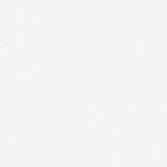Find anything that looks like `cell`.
I'll return each mask as SVG.
<instances>
[{
  "instance_id": "obj_21",
  "label": "cell",
  "mask_w": 167,
  "mask_h": 167,
  "mask_svg": "<svg viewBox=\"0 0 167 167\" xmlns=\"http://www.w3.org/2000/svg\"><path fill=\"white\" fill-rule=\"evenodd\" d=\"M106 159H107V161H111L113 158H112L111 156H107V158H106Z\"/></svg>"
},
{
  "instance_id": "obj_18",
  "label": "cell",
  "mask_w": 167,
  "mask_h": 167,
  "mask_svg": "<svg viewBox=\"0 0 167 167\" xmlns=\"http://www.w3.org/2000/svg\"><path fill=\"white\" fill-rule=\"evenodd\" d=\"M27 5H28V6L32 7V6H34V2H33V1H31V0H30V1H28Z\"/></svg>"
},
{
  "instance_id": "obj_19",
  "label": "cell",
  "mask_w": 167,
  "mask_h": 167,
  "mask_svg": "<svg viewBox=\"0 0 167 167\" xmlns=\"http://www.w3.org/2000/svg\"><path fill=\"white\" fill-rule=\"evenodd\" d=\"M148 38H149V37H148V36H146V35H142V36H141V39H142V41L147 40Z\"/></svg>"
},
{
  "instance_id": "obj_6",
  "label": "cell",
  "mask_w": 167,
  "mask_h": 167,
  "mask_svg": "<svg viewBox=\"0 0 167 167\" xmlns=\"http://www.w3.org/2000/svg\"><path fill=\"white\" fill-rule=\"evenodd\" d=\"M84 125L85 127H92V120L90 119H85L84 121Z\"/></svg>"
},
{
  "instance_id": "obj_1",
  "label": "cell",
  "mask_w": 167,
  "mask_h": 167,
  "mask_svg": "<svg viewBox=\"0 0 167 167\" xmlns=\"http://www.w3.org/2000/svg\"><path fill=\"white\" fill-rule=\"evenodd\" d=\"M91 60H92V63H98L99 61H100V57L97 54H94V55H92L91 57Z\"/></svg>"
},
{
  "instance_id": "obj_9",
  "label": "cell",
  "mask_w": 167,
  "mask_h": 167,
  "mask_svg": "<svg viewBox=\"0 0 167 167\" xmlns=\"http://www.w3.org/2000/svg\"><path fill=\"white\" fill-rule=\"evenodd\" d=\"M141 60H142V62L147 63L149 60V55H141Z\"/></svg>"
},
{
  "instance_id": "obj_12",
  "label": "cell",
  "mask_w": 167,
  "mask_h": 167,
  "mask_svg": "<svg viewBox=\"0 0 167 167\" xmlns=\"http://www.w3.org/2000/svg\"><path fill=\"white\" fill-rule=\"evenodd\" d=\"M134 110L136 111H140L142 110V106L141 104H136V105H134Z\"/></svg>"
},
{
  "instance_id": "obj_4",
  "label": "cell",
  "mask_w": 167,
  "mask_h": 167,
  "mask_svg": "<svg viewBox=\"0 0 167 167\" xmlns=\"http://www.w3.org/2000/svg\"><path fill=\"white\" fill-rule=\"evenodd\" d=\"M20 41H21V42H27V41L28 40V36L27 34L23 33V34H21V35H20Z\"/></svg>"
},
{
  "instance_id": "obj_10",
  "label": "cell",
  "mask_w": 167,
  "mask_h": 167,
  "mask_svg": "<svg viewBox=\"0 0 167 167\" xmlns=\"http://www.w3.org/2000/svg\"><path fill=\"white\" fill-rule=\"evenodd\" d=\"M13 139H14V135H13V134L8 133V134L6 135V140H7V141H13Z\"/></svg>"
},
{
  "instance_id": "obj_17",
  "label": "cell",
  "mask_w": 167,
  "mask_h": 167,
  "mask_svg": "<svg viewBox=\"0 0 167 167\" xmlns=\"http://www.w3.org/2000/svg\"><path fill=\"white\" fill-rule=\"evenodd\" d=\"M7 45H8V42H7L6 40H3L1 42V46H7Z\"/></svg>"
},
{
  "instance_id": "obj_5",
  "label": "cell",
  "mask_w": 167,
  "mask_h": 167,
  "mask_svg": "<svg viewBox=\"0 0 167 167\" xmlns=\"http://www.w3.org/2000/svg\"><path fill=\"white\" fill-rule=\"evenodd\" d=\"M104 31H105V33L108 34V35L113 34V33L115 32V30H114V28H106L105 30H104Z\"/></svg>"
},
{
  "instance_id": "obj_2",
  "label": "cell",
  "mask_w": 167,
  "mask_h": 167,
  "mask_svg": "<svg viewBox=\"0 0 167 167\" xmlns=\"http://www.w3.org/2000/svg\"><path fill=\"white\" fill-rule=\"evenodd\" d=\"M20 81L22 84H27L30 83V79H28V77H20Z\"/></svg>"
},
{
  "instance_id": "obj_3",
  "label": "cell",
  "mask_w": 167,
  "mask_h": 167,
  "mask_svg": "<svg viewBox=\"0 0 167 167\" xmlns=\"http://www.w3.org/2000/svg\"><path fill=\"white\" fill-rule=\"evenodd\" d=\"M91 108H92V111L93 113H98V112L100 111V106L97 105V104L92 105Z\"/></svg>"
},
{
  "instance_id": "obj_16",
  "label": "cell",
  "mask_w": 167,
  "mask_h": 167,
  "mask_svg": "<svg viewBox=\"0 0 167 167\" xmlns=\"http://www.w3.org/2000/svg\"><path fill=\"white\" fill-rule=\"evenodd\" d=\"M85 90H87V91H92V84H86Z\"/></svg>"
},
{
  "instance_id": "obj_13",
  "label": "cell",
  "mask_w": 167,
  "mask_h": 167,
  "mask_svg": "<svg viewBox=\"0 0 167 167\" xmlns=\"http://www.w3.org/2000/svg\"><path fill=\"white\" fill-rule=\"evenodd\" d=\"M20 22L22 25H27L28 23V19H20Z\"/></svg>"
},
{
  "instance_id": "obj_15",
  "label": "cell",
  "mask_w": 167,
  "mask_h": 167,
  "mask_svg": "<svg viewBox=\"0 0 167 167\" xmlns=\"http://www.w3.org/2000/svg\"><path fill=\"white\" fill-rule=\"evenodd\" d=\"M13 20H18L19 19V13H13Z\"/></svg>"
},
{
  "instance_id": "obj_8",
  "label": "cell",
  "mask_w": 167,
  "mask_h": 167,
  "mask_svg": "<svg viewBox=\"0 0 167 167\" xmlns=\"http://www.w3.org/2000/svg\"><path fill=\"white\" fill-rule=\"evenodd\" d=\"M92 134H100V128L98 127H92Z\"/></svg>"
},
{
  "instance_id": "obj_14",
  "label": "cell",
  "mask_w": 167,
  "mask_h": 167,
  "mask_svg": "<svg viewBox=\"0 0 167 167\" xmlns=\"http://www.w3.org/2000/svg\"><path fill=\"white\" fill-rule=\"evenodd\" d=\"M113 139L115 140V141H120L121 140V136L119 135V134H115L114 136H113Z\"/></svg>"
},
{
  "instance_id": "obj_20",
  "label": "cell",
  "mask_w": 167,
  "mask_h": 167,
  "mask_svg": "<svg viewBox=\"0 0 167 167\" xmlns=\"http://www.w3.org/2000/svg\"><path fill=\"white\" fill-rule=\"evenodd\" d=\"M154 149H149V154H152V153H154Z\"/></svg>"
},
{
  "instance_id": "obj_7",
  "label": "cell",
  "mask_w": 167,
  "mask_h": 167,
  "mask_svg": "<svg viewBox=\"0 0 167 167\" xmlns=\"http://www.w3.org/2000/svg\"><path fill=\"white\" fill-rule=\"evenodd\" d=\"M34 68H35V69H37V70L42 69H43V64L41 62H37V63H35Z\"/></svg>"
},
{
  "instance_id": "obj_11",
  "label": "cell",
  "mask_w": 167,
  "mask_h": 167,
  "mask_svg": "<svg viewBox=\"0 0 167 167\" xmlns=\"http://www.w3.org/2000/svg\"><path fill=\"white\" fill-rule=\"evenodd\" d=\"M35 18H36V14L35 13H30L28 14V20H35Z\"/></svg>"
}]
</instances>
